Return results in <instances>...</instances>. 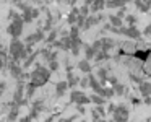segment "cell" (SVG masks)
Segmentation results:
<instances>
[{"instance_id":"obj_1","label":"cell","mask_w":151,"mask_h":122,"mask_svg":"<svg viewBox=\"0 0 151 122\" xmlns=\"http://www.w3.org/2000/svg\"><path fill=\"white\" fill-rule=\"evenodd\" d=\"M47 80H49V70L41 67V65H37V69L34 70L33 75H31V83H34L36 86H41V85H44Z\"/></svg>"},{"instance_id":"obj_2","label":"cell","mask_w":151,"mask_h":122,"mask_svg":"<svg viewBox=\"0 0 151 122\" xmlns=\"http://www.w3.org/2000/svg\"><path fill=\"white\" fill-rule=\"evenodd\" d=\"M128 116H130V112H128V108L125 104H119L117 108H115V111L112 112L114 122H127Z\"/></svg>"},{"instance_id":"obj_3","label":"cell","mask_w":151,"mask_h":122,"mask_svg":"<svg viewBox=\"0 0 151 122\" xmlns=\"http://www.w3.org/2000/svg\"><path fill=\"white\" fill-rule=\"evenodd\" d=\"M70 99H72L75 104H81V106L89 104V103H91V98H89V96H86L83 91H78V90L72 91V96H70Z\"/></svg>"},{"instance_id":"obj_4","label":"cell","mask_w":151,"mask_h":122,"mask_svg":"<svg viewBox=\"0 0 151 122\" xmlns=\"http://www.w3.org/2000/svg\"><path fill=\"white\" fill-rule=\"evenodd\" d=\"M21 30H23V23H21V20L18 18V20H15L13 23H10V28H8V33H10L13 38H18V36L21 34Z\"/></svg>"},{"instance_id":"obj_5","label":"cell","mask_w":151,"mask_h":122,"mask_svg":"<svg viewBox=\"0 0 151 122\" xmlns=\"http://www.w3.org/2000/svg\"><path fill=\"white\" fill-rule=\"evenodd\" d=\"M128 4V0H106V7L107 8H120Z\"/></svg>"},{"instance_id":"obj_6","label":"cell","mask_w":151,"mask_h":122,"mask_svg":"<svg viewBox=\"0 0 151 122\" xmlns=\"http://www.w3.org/2000/svg\"><path fill=\"white\" fill-rule=\"evenodd\" d=\"M140 93L143 98H146V96H151V83L150 82H141L140 83Z\"/></svg>"},{"instance_id":"obj_7","label":"cell","mask_w":151,"mask_h":122,"mask_svg":"<svg viewBox=\"0 0 151 122\" xmlns=\"http://www.w3.org/2000/svg\"><path fill=\"white\" fill-rule=\"evenodd\" d=\"M78 69L81 70L83 73H91L93 67H91V64H89L88 59H83V60H80V62H78Z\"/></svg>"},{"instance_id":"obj_8","label":"cell","mask_w":151,"mask_h":122,"mask_svg":"<svg viewBox=\"0 0 151 122\" xmlns=\"http://www.w3.org/2000/svg\"><path fill=\"white\" fill-rule=\"evenodd\" d=\"M89 98H91V103H94L96 106H104L106 103H107V98H104V96H101V95H96V93H93Z\"/></svg>"},{"instance_id":"obj_9","label":"cell","mask_w":151,"mask_h":122,"mask_svg":"<svg viewBox=\"0 0 151 122\" xmlns=\"http://www.w3.org/2000/svg\"><path fill=\"white\" fill-rule=\"evenodd\" d=\"M68 88H70V86H68V82H59V83H57V86H55V95L60 98V96H62Z\"/></svg>"},{"instance_id":"obj_10","label":"cell","mask_w":151,"mask_h":122,"mask_svg":"<svg viewBox=\"0 0 151 122\" xmlns=\"http://www.w3.org/2000/svg\"><path fill=\"white\" fill-rule=\"evenodd\" d=\"M96 54H98V51H96L93 46H89V44H86V46H85V59H88V60H93V59L96 57Z\"/></svg>"},{"instance_id":"obj_11","label":"cell","mask_w":151,"mask_h":122,"mask_svg":"<svg viewBox=\"0 0 151 122\" xmlns=\"http://www.w3.org/2000/svg\"><path fill=\"white\" fill-rule=\"evenodd\" d=\"M109 21H111V25L114 28H122V25H124V20L122 18H119L117 15H109Z\"/></svg>"},{"instance_id":"obj_12","label":"cell","mask_w":151,"mask_h":122,"mask_svg":"<svg viewBox=\"0 0 151 122\" xmlns=\"http://www.w3.org/2000/svg\"><path fill=\"white\" fill-rule=\"evenodd\" d=\"M80 49H81V41H80V38L72 39V54H73V56H78Z\"/></svg>"},{"instance_id":"obj_13","label":"cell","mask_w":151,"mask_h":122,"mask_svg":"<svg viewBox=\"0 0 151 122\" xmlns=\"http://www.w3.org/2000/svg\"><path fill=\"white\" fill-rule=\"evenodd\" d=\"M107 78H109L107 70H106V69H99V70H98V80L101 82V85H102V86H104L106 83H107Z\"/></svg>"},{"instance_id":"obj_14","label":"cell","mask_w":151,"mask_h":122,"mask_svg":"<svg viewBox=\"0 0 151 122\" xmlns=\"http://www.w3.org/2000/svg\"><path fill=\"white\" fill-rule=\"evenodd\" d=\"M114 39H111V38H104L102 39V51H106V52H109V51L114 47Z\"/></svg>"},{"instance_id":"obj_15","label":"cell","mask_w":151,"mask_h":122,"mask_svg":"<svg viewBox=\"0 0 151 122\" xmlns=\"http://www.w3.org/2000/svg\"><path fill=\"white\" fill-rule=\"evenodd\" d=\"M133 4L137 5V8H138L140 12H143V13H146V12L151 8V7H148V5L145 4V0H133Z\"/></svg>"},{"instance_id":"obj_16","label":"cell","mask_w":151,"mask_h":122,"mask_svg":"<svg viewBox=\"0 0 151 122\" xmlns=\"http://www.w3.org/2000/svg\"><path fill=\"white\" fill-rule=\"evenodd\" d=\"M112 88H114V91H115V96H124L125 95V86L122 85V83H117V85H114Z\"/></svg>"},{"instance_id":"obj_17","label":"cell","mask_w":151,"mask_h":122,"mask_svg":"<svg viewBox=\"0 0 151 122\" xmlns=\"http://www.w3.org/2000/svg\"><path fill=\"white\" fill-rule=\"evenodd\" d=\"M44 38L42 31H37V33L31 34V38H28V43H37V41H41Z\"/></svg>"},{"instance_id":"obj_18","label":"cell","mask_w":151,"mask_h":122,"mask_svg":"<svg viewBox=\"0 0 151 122\" xmlns=\"http://www.w3.org/2000/svg\"><path fill=\"white\" fill-rule=\"evenodd\" d=\"M124 21L128 25V26H135V25H137V17H135V15H127Z\"/></svg>"},{"instance_id":"obj_19","label":"cell","mask_w":151,"mask_h":122,"mask_svg":"<svg viewBox=\"0 0 151 122\" xmlns=\"http://www.w3.org/2000/svg\"><path fill=\"white\" fill-rule=\"evenodd\" d=\"M76 83H80V78H76L75 73H68V86L72 88V86H75Z\"/></svg>"},{"instance_id":"obj_20","label":"cell","mask_w":151,"mask_h":122,"mask_svg":"<svg viewBox=\"0 0 151 122\" xmlns=\"http://www.w3.org/2000/svg\"><path fill=\"white\" fill-rule=\"evenodd\" d=\"M89 10H91V8H89L88 5H83V7L80 8V15H81V17H85V18H88V13H89Z\"/></svg>"},{"instance_id":"obj_21","label":"cell","mask_w":151,"mask_h":122,"mask_svg":"<svg viewBox=\"0 0 151 122\" xmlns=\"http://www.w3.org/2000/svg\"><path fill=\"white\" fill-rule=\"evenodd\" d=\"M115 15H117L119 18H122V20H125V17H127V8H125V7H120Z\"/></svg>"},{"instance_id":"obj_22","label":"cell","mask_w":151,"mask_h":122,"mask_svg":"<svg viewBox=\"0 0 151 122\" xmlns=\"http://www.w3.org/2000/svg\"><path fill=\"white\" fill-rule=\"evenodd\" d=\"M80 86H81V88H88L89 86V77H83V78H80Z\"/></svg>"},{"instance_id":"obj_23","label":"cell","mask_w":151,"mask_h":122,"mask_svg":"<svg viewBox=\"0 0 151 122\" xmlns=\"http://www.w3.org/2000/svg\"><path fill=\"white\" fill-rule=\"evenodd\" d=\"M112 96H115L114 88H112V86H107V88H106V98H112Z\"/></svg>"},{"instance_id":"obj_24","label":"cell","mask_w":151,"mask_h":122,"mask_svg":"<svg viewBox=\"0 0 151 122\" xmlns=\"http://www.w3.org/2000/svg\"><path fill=\"white\" fill-rule=\"evenodd\" d=\"M107 83H111L112 86H114V85H117V83H119L117 77H114V75H109V78H107Z\"/></svg>"},{"instance_id":"obj_25","label":"cell","mask_w":151,"mask_h":122,"mask_svg":"<svg viewBox=\"0 0 151 122\" xmlns=\"http://www.w3.org/2000/svg\"><path fill=\"white\" fill-rule=\"evenodd\" d=\"M96 112H98L99 116H101V117H104L106 116V111H104V108H102V106H96V109H94Z\"/></svg>"},{"instance_id":"obj_26","label":"cell","mask_w":151,"mask_h":122,"mask_svg":"<svg viewBox=\"0 0 151 122\" xmlns=\"http://www.w3.org/2000/svg\"><path fill=\"white\" fill-rule=\"evenodd\" d=\"M17 116H18V109L13 108V111L10 112V117H8V119H10V121H15V119H17Z\"/></svg>"},{"instance_id":"obj_27","label":"cell","mask_w":151,"mask_h":122,"mask_svg":"<svg viewBox=\"0 0 151 122\" xmlns=\"http://www.w3.org/2000/svg\"><path fill=\"white\" fill-rule=\"evenodd\" d=\"M49 65H50V70H57V69H59V64H57L55 62V60H49Z\"/></svg>"},{"instance_id":"obj_28","label":"cell","mask_w":151,"mask_h":122,"mask_svg":"<svg viewBox=\"0 0 151 122\" xmlns=\"http://www.w3.org/2000/svg\"><path fill=\"white\" fill-rule=\"evenodd\" d=\"M91 114H93V122H98L99 119H101V116H99L98 112L94 111V109H93V112H91Z\"/></svg>"},{"instance_id":"obj_29","label":"cell","mask_w":151,"mask_h":122,"mask_svg":"<svg viewBox=\"0 0 151 122\" xmlns=\"http://www.w3.org/2000/svg\"><path fill=\"white\" fill-rule=\"evenodd\" d=\"M143 34H145V36H151V25H148V26L145 28Z\"/></svg>"},{"instance_id":"obj_30","label":"cell","mask_w":151,"mask_h":122,"mask_svg":"<svg viewBox=\"0 0 151 122\" xmlns=\"http://www.w3.org/2000/svg\"><path fill=\"white\" fill-rule=\"evenodd\" d=\"M76 111H78L80 114H85V106H81V104H76Z\"/></svg>"},{"instance_id":"obj_31","label":"cell","mask_w":151,"mask_h":122,"mask_svg":"<svg viewBox=\"0 0 151 122\" xmlns=\"http://www.w3.org/2000/svg\"><path fill=\"white\" fill-rule=\"evenodd\" d=\"M115 108H117L115 104H109V108H107V112H109V114H112V112L115 111Z\"/></svg>"},{"instance_id":"obj_32","label":"cell","mask_w":151,"mask_h":122,"mask_svg":"<svg viewBox=\"0 0 151 122\" xmlns=\"http://www.w3.org/2000/svg\"><path fill=\"white\" fill-rule=\"evenodd\" d=\"M130 103H132V104H140V99H138V98H133V96H132V98H130Z\"/></svg>"},{"instance_id":"obj_33","label":"cell","mask_w":151,"mask_h":122,"mask_svg":"<svg viewBox=\"0 0 151 122\" xmlns=\"http://www.w3.org/2000/svg\"><path fill=\"white\" fill-rule=\"evenodd\" d=\"M55 36H57V33H55V31H52V33H50V36H49V43H52V41L55 39Z\"/></svg>"},{"instance_id":"obj_34","label":"cell","mask_w":151,"mask_h":122,"mask_svg":"<svg viewBox=\"0 0 151 122\" xmlns=\"http://www.w3.org/2000/svg\"><path fill=\"white\" fill-rule=\"evenodd\" d=\"M145 103H146V104H151V96H146V98H145Z\"/></svg>"},{"instance_id":"obj_35","label":"cell","mask_w":151,"mask_h":122,"mask_svg":"<svg viewBox=\"0 0 151 122\" xmlns=\"http://www.w3.org/2000/svg\"><path fill=\"white\" fill-rule=\"evenodd\" d=\"M98 122H109V121H106V119H99Z\"/></svg>"},{"instance_id":"obj_36","label":"cell","mask_w":151,"mask_h":122,"mask_svg":"<svg viewBox=\"0 0 151 122\" xmlns=\"http://www.w3.org/2000/svg\"><path fill=\"white\" fill-rule=\"evenodd\" d=\"M0 67H2V60H0Z\"/></svg>"},{"instance_id":"obj_37","label":"cell","mask_w":151,"mask_h":122,"mask_svg":"<svg viewBox=\"0 0 151 122\" xmlns=\"http://www.w3.org/2000/svg\"><path fill=\"white\" fill-rule=\"evenodd\" d=\"M81 122H86V121H81Z\"/></svg>"}]
</instances>
